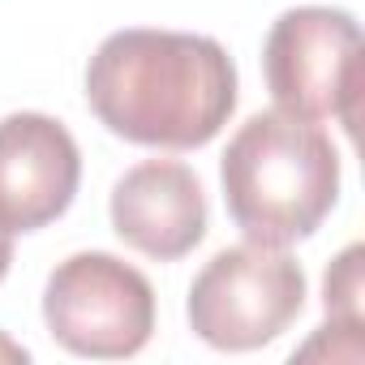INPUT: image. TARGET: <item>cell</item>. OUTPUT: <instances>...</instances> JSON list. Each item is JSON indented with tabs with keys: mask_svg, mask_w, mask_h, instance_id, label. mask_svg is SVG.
I'll return each mask as SVG.
<instances>
[{
	"mask_svg": "<svg viewBox=\"0 0 365 365\" xmlns=\"http://www.w3.org/2000/svg\"><path fill=\"white\" fill-rule=\"evenodd\" d=\"M9 262H14V232L0 224V279L9 275Z\"/></svg>",
	"mask_w": 365,
	"mask_h": 365,
	"instance_id": "30bf717a",
	"label": "cell"
},
{
	"mask_svg": "<svg viewBox=\"0 0 365 365\" xmlns=\"http://www.w3.org/2000/svg\"><path fill=\"white\" fill-rule=\"evenodd\" d=\"M361 258H365V250L361 245H348L331 262V271L322 279V305H327V314L335 322L361 327Z\"/></svg>",
	"mask_w": 365,
	"mask_h": 365,
	"instance_id": "ba28073f",
	"label": "cell"
},
{
	"mask_svg": "<svg viewBox=\"0 0 365 365\" xmlns=\"http://www.w3.org/2000/svg\"><path fill=\"white\" fill-rule=\"evenodd\" d=\"M262 69L279 112L301 120H339L356 133L361 26L352 14L327 5L279 14L262 48Z\"/></svg>",
	"mask_w": 365,
	"mask_h": 365,
	"instance_id": "277c9868",
	"label": "cell"
},
{
	"mask_svg": "<svg viewBox=\"0 0 365 365\" xmlns=\"http://www.w3.org/2000/svg\"><path fill=\"white\" fill-rule=\"evenodd\" d=\"M112 228L155 262L185 258L207 237L202 180L176 159H146L129 168L112 190Z\"/></svg>",
	"mask_w": 365,
	"mask_h": 365,
	"instance_id": "52a82bcc",
	"label": "cell"
},
{
	"mask_svg": "<svg viewBox=\"0 0 365 365\" xmlns=\"http://www.w3.org/2000/svg\"><path fill=\"white\" fill-rule=\"evenodd\" d=\"M305 305V271L275 245L220 250L190 288V327L220 352H254L279 339Z\"/></svg>",
	"mask_w": 365,
	"mask_h": 365,
	"instance_id": "3957f363",
	"label": "cell"
},
{
	"mask_svg": "<svg viewBox=\"0 0 365 365\" xmlns=\"http://www.w3.org/2000/svg\"><path fill=\"white\" fill-rule=\"evenodd\" d=\"M0 361H9V365H26V361H31V352H26L22 344H14L5 331H0Z\"/></svg>",
	"mask_w": 365,
	"mask_h": 365,
	"instance_id": "9c48e42d",
	"label": "cell"
},
{
	"mask_svg": "<svg viewBox=\"0 0 365 365\" xmlns=\"http://www.w3.org/2000/svg\"><path fill=\"white\" fill-rule=\"evenodd\" d=\"M43 318L73 356H133L155 331V288L116 254H73L48 275Z\"/></svg>",
	"mask_w": 365,
	"mask_h": 365,
	"instance_id": "5b68a950",
	"label": "cell"
},
{
	"mask_svg": "<svg viewBox=\"0 0 365 365\" xmlns=\"http://www.w3.org/2000/svg\"><path fill=\"white\" fill-rule=\"evenodd\" d=\"M95 116L125 142L194 150L207 146L237 108V65L211 35L116 31L86 65Z\"/></svg>",
	"mask_w": 365,
	"mask_h": 365,
	"instance_id": "6da1fadb",
	"label": "cell"
},
{
	"mask_svg": "<svg viewBox=\"0 0 365 365\" xmlns=\"http://www.w3.org/2000/svg\"><path fill=\"white\" fill-rule=\"evenodd\" d=\"M78 180L82 155L61 120L43 112H14L0 120V224L9 232H39L61 220Z\"/></svg>",
	"mask_w": 365,
	"mask_h": 365,
	"instance_id": "8992f818",
	"label": "cell"
},
{
	"mask_svg": "<svg viewBox=\"0 0 365 365\" xmlns=\"http://www.w3.org/2000/svg\"><path fill=\"white\" fill-rule=\"evenodd\" d=\"M224 207L232 224L258 245H297L322 228L339 198V155L331 138L301 116H250L224 159Z\"/></svg>",
	"mask_w": 365,
	"mask_h": 365,
	"instance_id": "7a4b0ae2",
	"label": "cell"
}]
</instances>
